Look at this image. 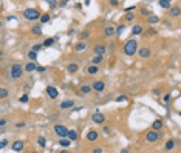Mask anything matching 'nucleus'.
Instances as JSON below:
<instances>
[{"mask_svg":"<svg viewBox=\"0 0 181 153\" xmlns=\"http://www.w3.org/2000/svg\"><path fill=\"white\" fill-rule=\"evenodd\" d=\"M147 22H149L150 25H155V23H158V22H160V17L155 16V14H150V16L147 17Z\"/></svg>","mask_w":181,"mask_h":153,"instance_id":"obj_26","label":"nucleus"},{"mask_svg":"<svg viewBox=\"0 0 181 153\" xmlns=\"http://www.w3.org/2000/svg\"><path fill=\"white\" fill-rule=\"evenodd\" d=\"M98 138H99V133H98V130H90V132L87 133V141H90V142H94V141H98Z\"/></svg>","mask_w":181,"mask_h":153,"instance_id":"obj_11","label":"nucleus"},{"mask_svg":"<svg viewBox=\"0 0 181 153\" xmlns=\"http://www.w3.org/2000/svg\"><path fill=\"white\" fill-rule=\"evenodd\" d=\"M47 3H48V6L51 8V10H54V8H57V6H59V2H54V0H48Z\"/></svg>","mask_w":181,"mask_h":153,"instance_id":"obj_34","label":"nucleus"},{"mask_svg":"<svg viewBox=\"0 0 181 153\" xmlns=\"http://www.w3.org/2000/svg\"><path fill=\"white\" fill-rule=\"evenodd\" d=\"M50 20H51V16H50L48 12H45V14H42V17H40V23H42V25L48 23Z\"/></svg>","mask_w":181,"mask_h":153,"instance_id":"obj_29","label":"nucleus"},{"mask_svg":"<svg viewBox=\"0 0 181 153\" xmlns=\"http://www.w3.org/2000/svg\"><path fill=\"white\" fill-rule=\"evenodd\" d=\"M37 144H39L40 147H45V145H47V139H45V136H39Z\"/></svg>","mask_w":181,"mask_h":153,"instance_id":"obj_33","label":"nucleus"},{"mask_svg":"<svg viewBox=\"0 0 181 153\" xmlns=\"http://www.w3.org/2000/svg\"><path fill=\"white\" fill-rule=\"evenodd\" d=\"M61 110H68V108H73L74 107V101L73 99H65V101H62L61 102Z\"/></svg>","mask_w":181,"mask_h":153,"instance_id":"obj_7","label":"nucleus"},{"mask_svg":"<svg viewBox=\"0 0 181 153\" xmlns=\"http://www.w3.org/2000/svg\"><path fill=\"white\" fill-rule=\"evenodd\" d=\"M176 145V142L173 141V139H169V141L166 142V150H173Z\"/></svg>","mask_w":181,"mask_h":153,"instance_id":"obj_30","label":"nucleus"},{"mask_svg":"<svg viewBox=\"0 0 181 153\" xmlns=\"http://www.w3.org/2000/svg\"><path fill=\"white\" fill-rule=\"evenodd\" d=\"M85 48H87V43L85 42H82V40H81V42H78L74 45V51H78V53H81V51H85Z\"/></svg>","mask_w":181,"mask_h":153,"instance_id":"obj_19","label":"nucleus"},{"mask_svg":"<svg viewBox=\"0 0 181 153\" xmlns=\"http://www.w3.org/2000/svg\"><path fill=\"white\" fill-rule=\"evenodd\" d=\"M93 53L96 56H104V54H105V47H104V45H94V47H93Z\"/></svg>","mask_w":181,"mask_h":153,"instance_id":"obj_13","label":"nucleus"},{"mask_svg":"<svg viewBox=\"0 0 181 153\" xmlns=\"http://www.w3.org/2000/svg\"><path fill=\"white\" fill-rule=\"evenodd\" d=\"M23 147H25V142L23 141H20V139H17V141H14L11 144V148L14 152H20V150H23Z\"/></svg>","mask_w":181,"mask_h":153,"instance_id":"obj_9","label":"nucleus"},{"mask_svg":"<svg viewBox=\"0 0 181 153\" xmlns=\"http://www.w3.org/2000/svg\"><path fill=\"white\" fill-rule=\"evenodd\" d=\"M5 125H6V119H0V127H5Z\"/></svg>","mask_w":181,"mask_h":153,"instance_id":"obj_50","label":"nucleus"},{"mask_svg":"<svg viewBox=\"0 0 181 153\" xmlns=\"http://www.w3.org/2000/svg\"><path fill=\"white\" fill-rule=\"evenodd\" d=\"M88 36H90V31H82V33L79 34V37H81V40L84 42V39H88Z\"/></svg>","mask_w":181,"mask_h":153,"instance_id":"obj_38","label":"nucleus"},{"mask_svg":"<svg viewBox=\"0 0 181 153\" xmlns=\"http://www.w3.org/2000/svg\"><path fill=\"white\" fill-rule=\"evenodd\" d=\"M23 67H22L20 64H12L10 67V76H11V79H20V76L22 73H23Z\"/></svg>","mask_w":181,"mask_h":153,"instance_id":"obj_3","label":"nucleus"},{"mask_svg":"<svg viewBox=\"0 0 181 153\" xmlns=\"http://www.w3.org/2000/svg\"><path fill=\"white\" fill-rule=\"evenodd\" d=\"M119 153H130V152H129V148H123V150H121Z\"/></svg>","mask_w":181,"mask_h":153,"instance_id":"obj_54","label":"nucleus"},{"mask_svg":"<svg viewBox=\"0 0 181 153\" xmlns=\"http://www.w3.org/2000/svg\"><path fill=\"white\" fill-rule=\"evenodd\" d=\"M92 121L94 124H104L105 122V116H104L102 113H99V111H96V113L92 116Z\"/></svg>","mask_w":181,"mask_h":153,"instance_id":"obj_8","label":"nucleus"},{"mask_svg":"<svg viewBox=\"0 0 181 153\" xmlns=\"http://www.w3.org/2000/svg\"><path fill=\"white\" fill-rule=\"evenodd\" d=\"M59 153H70V152H68V150H67V148H62V150H61V152H59Z\"/></svg>","mask_w":181,"mask_h":153,"instance_id":"obj_55","label":"nucleus"},{"mask_svg":"<svg viewBox=\"0 0 181 153\" xmlns=\"http://www.w3.org/2000/svg\"><path fill=\"white\" fill-rule=\"evenodd\" d=\"M150 54H152V51H150V49H149L147 47L139 48V51H138V56L142 57V59H147V57H150Z\"/></svg>","mask_w":181,"mask_h":153,"instance_id":"obj_12","label":"nucleus"},{"mask_svg":"<svg viewBox=\"0 0 181 153\" xmlns=\"http://www.w3.org/2000/svg\"><path fill=\"white\" fill-rule=\"evenodd\" d=\"M142 25H135L133 28H132V36H139V34H142Z\"/></svg>","mask_w":181,"mask_h":153,"instance_id":"obj_21","label":"nucleus"},{"mask_svg":"<svg viewBox=\"0 0 181 153\" xmlns=\"http://www.w3.org/2000/svg\"><path fill=\"white\" fill-rule=\"evenodd\" d=\"M162 128V121L161 119H156V121H153V124H152V130H155V132H158V130H161Z\"/></svg>","mask_w":181,"mask_h":153,"instance_id":"obj_23","label":"nucleus"},{"mask_svg":"<svg viewBox=\"0 0 181 153\" xmlns=\"http://www.w3.org/2000/svg\"><path fill=\"white\" fill-rule=\"evenodd\" d=\"M0 97H2V99H5V97H8V90L6 88H0Z\"/></svg>","mask_w":181,"mask_h":153,"instance_id":"obj_36","label":"nucleus"},{"mask_svg":"<svg viewBox=\"0 0 181 153\" xmlns=\"http://www.w3.org/2000/svg\"><path fill=\"white\" fill-rule=\"evenodd\" d=\"M19 101L22 102V104H26V102L30 101V96H28V94H22V96L19 97Z\"/></svg>","mask_w":181,"mask_h":153,"instance_id":"obj_35","label":"nucleus"},{"mask_svg":"<svg viewBox=\"0 0 181 153\" xmlns=\"http://www.w3.org/2000/svg\"><path fill=\"white\" fill-rule=\"evenodd\" d=\"M67 3H68L67 0H62V2H59V6H61V8H64V6H67Z\"/></svg>","mask_w":181,"mask_h":153,"instance_id":"obj_46","label":"nucleus"},{"mask_svg":"<svg viewBox=\"0 0 181 153\" xmlns=\"http://www.w3.org/2000/svg\"><path fill=\"white\" fill-rule=\"evenodd\" d=\"M8 142H10L8 139H2V141H0V148H5L8 145Z\"/></svg>","mask_w":181,"mask_h":153,"instance_id":"obj_40","label":"nucleus"},{"mask_svg":"<svg viewBox=\"0 0 181 153\" xmlns=\"http://www.w3.org/2000/svg\"><path fill=\"white\" fill-rule=\"evenodd\" d=\"M31 33H33L34 36H42V26L40 25H36V26H33V28H31Z\"/></svg>","mask_w":181,"mask_h":153,"instance_id":"obj_25","label":"nucleus"},{"mask_svg":"<svg viewBox=\"0 0 181 153\" xmlns=\"http://www.w3.org/2000/svg\"><path fill=\"white\" fill-rule=\"evenodd\" d=\"M59 145H61L62 148H68L71 145V141L68 138H61V139H59Z\"/></svg>","mask_w":181,"mask_h":153,"instance_id":"obj_17","label":"nucleus"},{"mask_svg":"<svg viewBox=\"0 0 181 153\" xmlns=\"http://www.w3.org/2000/svg\"><path fill=\"white\" fill-rule=\"evenodd\" d=\"M26 56H28L30 62H36V60H37V53H36V51H33V49H31V51H30Z\"/></svg>","mask_w":181,"mask_h":153,"instance_id":"obj_31","label":"nucleus"},{"mask_svg":"<svg viewBox=\"0 0 181 153\" xmlns=\"http://www.w3.org/2000/svg\"><path fill=\"white\" fill-rule=\"evenodd\" d=\"M124 30H125V25H124V23H121V25L116 28V34H118V36H121V34H123V31H124Z\"/></svg>","mask_w":181,"mask_h":153,"instance_id":"obj_37","label":"nucleus"},{"mask_svg":"<svg viewBox=\"0 0 181 153\" xmlns=\"http://www.w3.org/2000/svg\"><path fill=\"white\" fill-rule=\"evenodd\" d=\"M92 88L94 90V91H98V93H101L105 90V84H104V80H94L93 85H92Z\"/></svg>","mask_w":181,"mask_h":153,"instance_id":"obj_6","label":"nucleus"},{"mask_svg":"<svg viewBox=\"0 0 181 153\" xmlns=\"http://www.w3.org/2000/svg\"><path fill=\"white\" fill-rule=\"evenodd\" d=\"M147 31H149V34H150V36H156V33H158L155 28H149Z\"/></svg>","mask_w":181,"mask_h":153,"instance_id":"obj_44","label":"nucleus"},{"mask_svg":"<svg viewBox=\"0 0 181 153\" xmlns=\"http://www.w3.org/2000/svg\"><path fill=\"white\" fill-rule=\"evenodd\" d=\"M23 68L26 73H33V71H37V65H36V62H28Z\"/></svg>","mask_w":181,"mask_h":153,"instance_id":"obj_14","label":"nucleus"},{"mask_svg":"<svg viewBox=\"0 0 181 153\" xmlns=\"http://www.w3.org/2000/svg\"><path fill=\"white\" fill-rule=\"evenodd\" d=\"M53 130H54V133L59 136V139H61V138H67V136H68V132H70V128H67L65 125H62V124H56L53 127Z\"/></svg>","mask_w":181,"mask_h":153,"instance_id":"obj_4","label":"nucleus"},{"mask_svg":"<svg viewBox=\"0 0 181 153\" xmlns=\"http://www.w3.org/2000/svg\"><path fill=\"white\" fill-rule=\"evenodd\" d=\"M102 60H104V56H94V57H93V60H92V64L99 67V64H101Z\"/></svg>","mask_w":181,"mask_h":153,"instance_id":"obj_32","label":"nucleus"},{"mask_svg":"<svg viewBox=\"0 0 181 153\" xmlns=\"http://www.w3.org/2000/svg\"><path fill=\"white\" fill-rule=\"evenodd\" d=\"M160 136H161V133L155 132V130H150V132L146 133V141L147 142H156L160 139Z\"/></svg>","mask_w":181,"mask_h":153,"instance_id":"obj_5","label":"nucleus"},{"mask_svg":"<svg viewBox=\"0 0 181 153\" xmlns=\"http://www.w3.org/2000/svg\"><path fill=\"white\" fill-rule=\"evenodd\" d=\"M37 71H39V73H43V71H45V67H42V65H37Z\"/></svg>","mask_w":181,"mask_h":153,"instance_id":"obj_49","label":"nucleus"},{"mask_svg":"<svg viewBox=\"0 0 181 153\" xmlns=\"http://www.w3.org/2000/svg\"><path fill=\"white\" fill-rule=\"evenodd\" d=\"M87 71H88V74H98L99 73V67L98 65H90L88 68H87Z\"/></svg>","mask_w":181,"mask_h":153,"instance_id":"obj_28","label":"nucleus"},{"mask_svg":"<svg viewBox=\"0 0 181 153\" xmlns=\"http://www.w3.org/2000/svg\"><path fill=\"white\" fill-rule=\"evenodd\" d=\"M110 5L111 6H118V5H119V2H118V0H110Z\"/></svg>","mask_w":181,"mask_h":153,"instance_id":"obj_47","label":"nucleus"},{"mask_svg":"<svg viewBox=\"0 0 181 153\" xmlns=\"http://www.w3.org/2000/svg\"><path fill=\"white\" fill-rule=\"evenodd\" d=\"M169 14H170V17H180L181 16V8L180 6H172L169 10Z\"/></svg>","mask_w":181,"mask_h":153,"instance_id":"obj_15","label":"nucleus"},{"mask_svg":"<svg viewBox=\"0 0 181 153\" xmlns=\"http://www.w3.org/2000/svg\"><path fill=\"white\" fill-rule=\"evenodd\" d=\"M78 70H79V65H78V64H68V65H67V71H68V73H71V74L76 73Z\"/></svg>","mask_w":181,"mask_h":153,"instance_id":"obj_24","label":"nucleus"},{"mask_svg":"<svg viewBox=\"0 0 181 153\" xmlns=\"http://www.w3.org/2000/svg\"><path fill=\"white\" fill-rule=\"evenodd\" d=\"M67 138H68L71 142H74L76 139L79 138V134H78V130H74V128H73V130H70V132H68V136H67Z\"/></svg>","mask_w":181,"mask_h":153,"instance_id":"obj_20","label":"nucleus"},{"mask_svg":"<svg viewBox=\"0 0 181 153\" xmlns=\"http://www.w3.org/2000/svg\"><path fill=\"white\" fill-rule=\"evenodd\" d=\"M47 93H48V96L51 97V99H57V96H59V90L56 88V87H47Z\"/></svg>","mask_w":181,"mask_h":153,"instance_id":"obj_10","label":"nucleus"},{"mask_svg":"<svg viewBox=\"0 0 181 153\" xmlns=\"http://www.w3.org/2000/svg\"><path fill=\"white\" fill-rule=\"evenodd\" d=\"M33 153H37V152H33Z\"/></svg>","mask_w":181,"mask_h":153,"instance_id":"obj_56","label":"nucleus"},{"mask_svg":"<svg viewBox=\"0 0 181 153\" xmlns=\"http://www.w3.org/2000/svg\"><path fill=\"white\" fill-rule=\"evenodd\" d=\"M123 51H124V54H125V56H135V54H136V53L139 51L136 39H129L127 42L124 43Z\"/></svg>","mask_w":181,"mask_h":153,"instance_id":"obj_1","label":"nucleus"},{"mask_svg":"<svg viewBox=\"0 0 181 153\" xmlns=\"http://www.w3.org/2000/svg\"><path fill=\"white\" fill-rule=\"evenodd\" d=\"M180 116H181V111H180Z\"/></svg>","mask_w":181,"mask_h":153,"instance_id":"obj_57","label":"nucleus"},{"mask_svg":"<svg viewBox=\"0 0 181 153\" xmlns=\"http://www.w3.org/2000/svg\"><path fill=\"white\" fill-rule=\"evenodd\" d=\"M92 153H102V148H99V147H94L93 150H92Z\"/></svg>","mask_w":181,"mask_h":153,"instance_id":"obj_45","label":"nucleus"},{"mask_svg":"<svg viewBox=\"0 0 181 153\" xmlns=\"http://www.w3.org/2000/svg\"><path fill=\"white\" fill-rule=\"evenodd\" d=\"M169 99H170V94H164V102H169Z\"/></svg>","mask_w":181,"mask_h":153,"instance_id":"obj_51","label":"nucleus"},{"mask_svg":"<svg viewBox=\"0 0 181 153\" xmlns=\"http://www.w3.org/2000/svg\"><path fill=\"white\" fill-rule=\"evenodd\" d=\"M115 101H116V102H125V101H127V96H125V94H119V96H118Z\"/></svg>","mask_w":181,"mask_h":153,"instance_id":"obj_39","label":"nucleus"},{"mask_svg":"<svg viewBox=\"0 0 181 153\" xmlns=\"http://www.w3.org/2000/svg\"><path fill=\"white\" fill-rule=\"evenodd\" d=\"M133 17H135V14H132V12H129V14H125V20H127V22H130V20H133Z\"/></svg>","mask_w":181,"mask_h":153,"instance_id":"obj_43","label":"nucleus"},{"mask_svg":"<svg viewBox=\"0 0 181 153\" xmlns=\"http://www.w3.org/2000/svg\"><path fill=\"white\" fill-rule=\"evenodd\" d=\"M104 34H105L107 37H111V36L116 34V28H113L111 25H108V26H105V30H104Z\"/></svg>","mask_w":181,"mask_h":153,"instance_id":"obj_16","label":"nucleus"},{"mask_svg":"<svg viewBox=\"0 0 181 153\" xmlns=\"http://www.w3.org/2000/svg\"><path fill=\"white\" fill-rule=\"evenodd\" d=\"M161 91H160V90H158V88H155V90H153V94H155V96H158V94H160Z\"/></svg>","mask_w":181,"mask_h":153,"instance_id":"obj_52","label":"nucleus"},{"mask_svg":"<svg viewBox=\"0 0 181 153\" xmlns=\"http://www.w3.org/2000/svg\"><path fill=\"white\" fill-rule=\"evenodd\" d=\"M54 42H56V39H54V37H48V39H45L42 42V45L45 48H50V47H53V45H54Z\"/></svg>","mask_w":181,"mask_h":153,"instance_id":"obj_22","label":"nucleus"},{"mask_svg":"<svg viewBox=\"0 0 181 153\" xmlns=\"http://www.w3.org/2000/svg\"><path fill=\"white\" fill-rule=\"evenodd\" d=\"M42 47H43V45H34V47L31 48V49H33V51H36V53H39L40 49H42Z\"/></svg>","mask_w":181,"mask_h":153,"instance_id":"obj_41","label":"nucleus"},{"mask_svg":"<svg viewBox=\"0 0 181 153\" xmlns=\"http://www.w3.org/2000/svg\"><path fill=\"white\" fill-rule=\"evenodd\" d=\"M158 5L161 8H164V10H170L172 8V2L170 0H158Z\"/></svg>","mask_w":181,"mask_h":153,"instance_id":"obj_18","label":"nucleus"},{"mask_svg":"<svg viewBox=\"0 0 181 153\" xmlns=\"http://www.w3.org/2000/svg\"><path fill=\"white\" fill-rule=\"evenodd\" d=\"M92 87H90V85H82V87L79 88V93L81 94H88V93H92Z\"/></svg>","mask_w":181,"mask_h":153,"instance_id":"obj_27","label":"nucleus"},{"mask_svg":"<svg viewBox=\"0 0 181 153\" xmlns=\"http://www.w3.org/2000/svg\"><path fill=\"white\" fill-rule=\"evenodd\" d=\"M74 33H76V31H74V30H68V33H67V34H68V36H73Z\"/></svg>","mask_w":181,"mask_h":153,"instance_id":"obj_53","label":"nucleus"},{"mask_svg":"<svg viewBox=\"0 0 181 153\" xmlns=\"http://www.w3.org/2000/svg\"><path fill=\"white\" fill-rule=\"evenodd\" d=\"M102 130H104V133H105V134H110V132H111V130H110V127H104Z\"/></svg>","mask_w":181,"mask_h":153,"instance_id":"obj_48","label":"nucleus"},{"mask_svg":"<svg viewBox=\"0 0 181 153\" xmlns=\"http://www.w3.org/2000/svg\"><path fill=\"white\" fill-rule=\"evenodd\" d=\"M135 10H136V6L133 5V6H127V8H125V10H124V11H125V12H127V14H129V12H132V11H135Z\"/></svg>","mask_w":181,"mask_h":153,"instance_id":"obj_42","label":"nucleus"},{"mask_svg":"<svg viewBox=\"0 0 181 153\" xmlns=\"http://www.w3.org/2000/svg\"><path fill=\"white\" fill-rule=\"evenodd\" d=\"M40 17H42V14H40V11L36 10V8H26L23 11V19L25 20L34 22V20H40Z\"/></svg>","mask_w":181,"mask_h":153,"instance_id":"obj_2","label":"nucleus"}]
</instances>
